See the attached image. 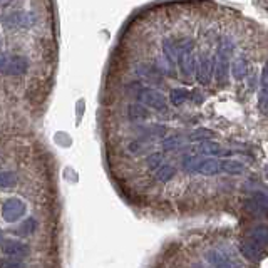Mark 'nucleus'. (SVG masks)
Masks as SVG:
<instances>
[{
  "label": "nucleus",
  "mask_w": 268,
  "mask_h": 268,
  "mask_svg": "<svg viewBox=\"0 0 268 268\" xmlns=\"http://www.w3.org/2000/svg\"><path fill=\"white\" fill-rule=\"evenodd\" d=\"M129 117L133 121H142V119L150 117V112H147L146 107H142L139 104H131L129 106Z\"/></svg>",
  "instance_id": "nucleus-16"
},
{
  "label": "nucleus",
  "mask_w": 268,
  "mask_h": 268,
  "mask_svg": "<svg viewBox=\"0 0 268 268\" xmlns=\"http://www.w3.org/2000/svg\"><path fill=\"white\" fill-rule=\"evenodd\" d=\"M193 47H195V42L191 39H185V41L178 42V66L185 79H193V76H196L198 62L195 61Z\"/></svg>",
  "instance_id": "nucleus-2"
},
{
  "label": "nucleus",
  "mask_w": 268,
  "mask_h": 268,
  "mask_svg": "<svg viewBox=\"0 0 268 268\" xmlns=\"http://www.w3.org/2000/svg\"><path fill=\"white\" fill-rule=\"evenodd\" d=\"M231 74H233V77H235L236 81H242V79L247 77L248 62H247L245 57H238V59H235V62L231 64Z\"/></svg>",
  "instance_id": "nucleus-14"
},
{
  "label": "nucleus",
  "mask_w": 268,
  "mask_h": 268,
  "mask_svg": "<svg viewBox=\"0 0 268 268\" xmlns=\"http://www.w3.org/2000/svg\"><path fill=\"white\" fill-rule=\"evenodd\" d=\"M233 49H235V44H233L231 39L223 37L216 47V54H215V79L220 85H225L228 82V72L231 69V54Z\"/></svg>",
  "instance_id": "nucleus-1"
},
{
  "label": "nucleus",
  "mask_w": 268,
  "mask_h": 268,
  "mask_svg": "<svg viewBox=\"0 0 268 268\" xmlns=\"http://www.w3.org/2000/svg\"><path fill=\"white\" fill-rule=\"evenodd\" d=\"M221 166H223V173H228V174L245 173V164L240 161H233V159H221Z\"/></svg>",
  "instance_id": "nucleus-15"
},
{
  "label": "nucleus",
  "mask_w": 268,
  "mask_h": 268,
  "mask_svg": "<svg viewBox=\"0 0 268 268\" xmlns=\"http://www.w3.org/2000/svg\"><path fill=\"white\" fill-rule=\"evenodd\" d=\"M17 185V176L14 171H2V174H0V186L4 188H12Z\"/></svg>",
  "instance_id": "nucleus-21"
},
{
  "label": "nucleus",
  "mask_w": 268,
  "mask_h": 268,
  "mask_svg": "<svg viewBox=\"0 0 268 268\" xmlns=\"http://www.w3.org/2000/svg\"><path fill=\"white\" fill-rule=\"evenodd\" d=\"M247 238L258 245L260 248H263L265 252H268V225H256L248 231Z\"/></svg>",
  "instance_id": "nucleus-9"
},
{
  "label": "nucleus",
  "mask_w": 268,
  "mask_h": 268,
  "mask_svg": "<svg viewBox=\"0 0 268 268\" xmlns=\"http://www.w3.org/2000/svg\"><path fill=\"white\" fill-rule=\"evenodd\" d=\"M212 138H215V133L210 129H196L193 131V133L190 134V141H195V142H204V141H210Z\"/></svg>",
  "instance_id": "nucleus-18"
},
{
  "label": "nucleus",
  "mask_w": 268,
  "mask_h": 268,
  "mask_svg": "<svg viewBox=\"0 0 268 268\" xmlns=\"http://www.w3.org/2000/svg\"><path fill=\"white\" fill-rule=\"evenodd\" d=\"M2 250L9 258H22V256H27L28 252H31L25 243L17 240H9V238H4Z\"/></svg>",
  "instance_id": "nucleus-8"
},
{
  "label": "nucleus",
  "mask_w": 268,
  "mask_h": 268,
  "mask_svg": "<svg viewBox=\"0 0 268 268\" xmlns=\"http://www.w3.org/2000/svg\"><path fill=\"white\" fill-rule=\"evenodd\" d=\"M258 106L263 114H268V62L261 71L260 79V96H258Z\"/></svg>",
  "instance_id": "nucleus-11"
},
{
  "label": "nucleus",
  "mask_w": 268,
  "mask_h": 268,
  "mask_svg": "<svg viewBox=\"0 0 268 268\" xmlns=\"http://www.w3.org/2000/svg\"><path fill=\"white\" fill-rule=\"evenodd\" d=\"M164 161V156L161 155V153H153V155H150L146 158V164H147V168L150 169H159L161 168V164Z\"/></svg>",
  "instance_id": "nucleus-23"
},
{
  "label": "nucleus",
  "mask_w": 268,
  "mask_h": 268,
  "mask_svg": "<svg viewBox=\"0 0 268 268\" xmlns=\"http://www.w3.org/2000/svg\"><path fill=\"white\" fill-rule=\"evenodd\" d=\"M28 69V61L22 55L2 57V71L5 76H22Z\"/></svg>",
  "instance_id": "nucleus-4"
},
{
  "label": "nucleus",
  "mask_w": 268,
  "mask_h": 268,
  "mask_svg": "<svg viewBox=\"0 0 268 268\" xmlns=\"http://www.w3.org/2000/svg\"><path fill=\"white\" fill-rule=\"evenodd\" d=\"M25 215V203L20 198H9L2 206V216L7 223H14Z\"/></svg>",
  "instance_id": "nucleus-5"
},
{
  "label": "nucleus",
  "mask_w": 268,
  "mask_h": 268,
  "mask_svg": "<svg viewBox=\"0 0 268 268\" xmlns=\"http://www.w3.org/2000/svg\"><path fill=\"white\" fill-rule=\"evenodd\" d=\"M10 2H12V0H4V2H2V4H4V7H7V5H9Z\"/></svg>",
  "instance_id": "nucleus-26"
},
{
  "label": "nucleus",
  "mask_w": 268,
  "mask_h": 268,
  "mask_svg": "<svg viewBox=\"0 0 268 268\" xmlns=\"http://www.w3.org/2000/svg\"><path fill=\"white\" fill-rule=\"evenodd\" d=\"M7 28H31L36 24V15L31 12H12L4 17Z\"/></svg>",
  "instance_id": "nucleus-7"
},
{
  "label": "nucleus",
  "mask_w": 268,
  "mask_h": 268,
  "mask_svg": "<svg viewBox=\"0 0 268 268\" xmlns=\"http://www.w3.org/2000/svg\"><path fill=\"white\" fill-rule=\"evenodd\" d=\"M201 161L203 159H199L198 156H188V158L183 159V169L188 171V173H191V171H198Z\"/></svg>",
  "instance_id": "nucleus-24"
},
{
  "label": "nucleus",
  "mask_w": 268,
  "mask_h": 268,
  "mask_svg": "<svg viewBox=\"0 0 268 268\" xmlns=\"http://www.w3.org/2000/svg\"><path fill=\"white\" fill-rule=\"evenodd\" d=\"M266 178H268V168H266Z\"/></svg>",
  "instance_id": "nucleus-27"
},
{
  "label": "nucleus",
  "mask_w": 268,
  "mask_h": 268,
  "mask_svg": "<svg viewBox=\"0 0 268 268\" xmlns=\"http://www.w3.org/2000/svg\"><path fill=\"white\" fill-rule=\"evenodd\" d=\"M2 266L4 268H25L24 263H22L20 260H17V258H5Z\"/></svg>",
  "instance_id": "nucleus-25"
},
{
  "label": "nucleus",
  "mask_w": 268,
  "mask_h": 268,
  "mask_svg": "<svg viewBox=\"0 0 268 268\" xmlns=\"http://www.w3.org/2000/svg\"><path fill=\"white\" fill-rule=\"evenodd\" d=\"M240 250H242V253L245 255V258H248V260H252V261L263 260V256L266 255V252H265L263 248H260L258 245L253 243L252 240H248V238L245 242H242Z\"/></svg>",
  "instance_id": "nucleus-10"
},
{
  "label": "nucleus",
  "mask_w": 268,
  "mask_h": 268,
  "mask_svg": "<svg viewBox=\"0 0 268 268\" xmlns=\"http://www.w3.org/2000/svg\"><path fill=\"white\" fill-rule=\"evenodd\" d=\"M136 98H138L141 104H144L146 107H153V109H156V111H166V107H168L166 98L156 89L138 87V91H136Z\"/></svg>",
  "instance_id": "nucleus-3"
},
{
  "label": "nucleus",
  "mask_w": 268,
  "mask_h": 268,
  "mask_svg": "<svg viewBox=\"0 0 268 268\" xmlns=\"http://www.w3.org/2000/svg\"><path fill=\"white\" fill-rule=\"evenodd\" d=\"M163 150L164 151H173V150H180L181 146H183V139L180 138V136H173V138H166L161 142Z\"/></svg>",
  "instance_id": "nucleus-22"
},
{
  "label": "nucleus",
  "mask_w": 268,
  "mask_h": 268,
  "mask_svg": "<svg viewBox=\"0 0 268 268\" xmlns=\"http://www.w3.org/2000/svg\"><path fill=\"white\" fill-rule=\"evenodd\" d=\"M36 230H37V221L34 218H27L24 223H20V226L17 228V233L20 236H31Z\"/></svg>",
  "instance_id": "nucleus-17"
},
{
  "label": "nucleus",
  "mask_w": 268,
  "mask_h": 268,
  "mask_svg": "<svg viewBox=\"0 0 268 268\" xmlns=\"http://www.w3.org/2000/svg\"><path fill=\"white\" fill-rule=\"evenodd\" d=\"M174 174H176V169L173 166H169V164H164V166H161L156 171V180L161 181V183H166L171 178H174Z\"/></svg>",
  "instance_id": "nucleus-19"
},
{
  "label": "nucleus",
  "mask_w": 268,
  "mask_h": 268,
  "mask_svg": "<svg viewBox=\"0 0 268 268\" xmlns=\"http://www.w3.org/2000/svg\"><path fill=\"white\" fill-rule=\"evenodd\" d=\"M198 173L204 176H215L218 173H223V166H221V159L218 158H206L203 159L198 168Z\"/></svg>",
  "instance_id": "nucleus-12"
},
{
  "label": "nucleus",
  "mask_w": 268,
  "mask_h": 268,
  "mask_svg": "<svg viewBox=\"0 0 268 268\" xmlns=\"http://www.w3.org/2000/svg\"><path fill=\"white\" fill-rule=\"evenodd\" d=\"M188 98H190V93H188L186 89H181V87L173 89L171 91V94H169V99L174 106H181Z\"/></svg>",
  "instance_id": "nucleus-20"
},
{
  "label": "nucleus",
  "mask_w": 268,
  "mask_h": 268,
  "mask_svg": "<svg viewBox=\"0 0 268 268\" xmlns=\"http://www.w3.org/2000/svg\"><path fill=\"white\" fill-rule=\"evenodd\" d=\"M215 74V59H212L206 52L199 57L196 64V81L203 85H208L212 82V77Z\"/></svg>",
  "instance_id": "nucleus-6"
},
{
  "label": "nucleus",
  "mask_w": 268,
  "mask_h": 268,
  "mask_svg": "<svg viewBox=\"0 0 268 268\" xmlns=\"http://www.w3.org/2000/svg\"><path fill=\"white\" fill-rule=\"evenodd\" d=\"M196 153L198 155H206V156H220L223 155V150L218 142L215 141H204V142H199L196 146Z\"/></svg>",
  "instance_id": "nucleus-13"
}]
</instances>
